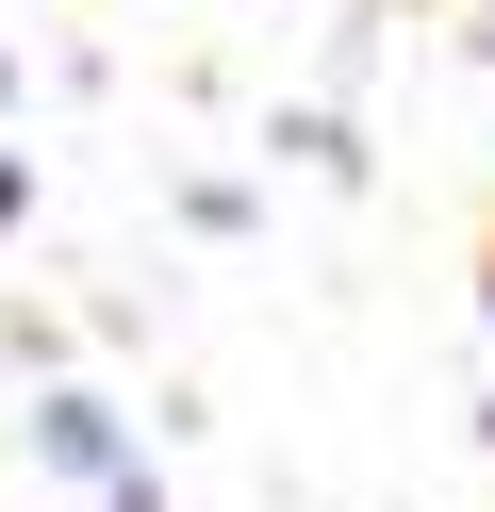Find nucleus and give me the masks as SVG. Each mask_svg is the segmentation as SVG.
<instances>
[{
	"instance_id": "1",
	"label": "nucleus",
	"mask_w": 495,
	"mask_h": 512,
	"mask_svg": "<svg viewBox=\"0 0 495 512\" xmlns=\"http://www.w3.org/2000/svg\"><path fill=\"white\" fill-rule=\"evenodd\" d=\"M33 463H50V479H116V463H132L116 397H33Z\"/></svg>"
},
{
	"instance_id": "2",
	"label": "nucleus",
	"mask_w": 495,
	"mask_h": 512,
	"mask_svg": "<svg viewBox=\"0 0 495 512\" xmlns=\"http://www.w3.org/2000/svg\"><path fill=\"white\" fill-rule=\"evenodd\" d=\"M99 512H165V479H149V463H116V479H99Z\"/></svg>"
},
{
	"instance_id": "3",
	"label": "nucleus",
	"mask_w": 495,
	"mask_h": 512,
	"mask_svg": "<svg viewBox=\"0 0 495 512\" xmlns=\"http://www.w3.org/2000/svg\"><path fill=\"white\" fill-rule=\"evenodd\" d=\"M17 215H33V166H17V149H0V232H17Z\"/></svg>"
},
{
	"instance_id": "4",
	"label": "nucleus",
	"mask_w": 495,
	"mask_h": 512,
	"mask_svg": "<svg viewBox=\"0 0 495 512\" xmlns=\"http://www.w3.org/2000/svg\"><path fill=\"white\" fill-rule=\"evenodd\" d=\"M0 100H17V50H0Z\"/></svg>"
}]
</instances>
